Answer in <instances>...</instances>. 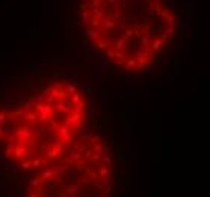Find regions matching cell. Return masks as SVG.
<instances>
[{
    "mask_svg": "<svg viewBox=\"0 0 210 197\" xmlns=\"http://www.w3.org/2000/svg\"><path fill=\"white\" fill-rule=\"evenodd\" d=\"M80 23L97 52L124 71L154 67L177 30L168 0H83Z\"/></svg>",
    "mask_w": 210,
    "mask_h": 197,
    "instance_id": "6da1fadb",
    "label": "cell"
},
{
    "mask_svg": "<svg viewBox=\"0 0 210 197\" xmlns=\"http://www.w3.org/2000/svg\"><path fill=\"white\" fill-rule=\"evenodd\" d=\"M88 102L73 82L50 83L18 106L0 111L5 156L23 171H38L82 135Z\"/></svg>",
    "mask_w": 210,
    "mask_h": 197,
    "instance_id": "7a4b0ae2",
    "label": "cell"
},
{
    "mask_svg": "<svg viewBox=\"0 0 210 197\" xmlns=\"http://www.w3.org/2000/svg\"><path fill=\"white\" fill-rule=\"evenodd\" d=\"M112 178L106 142L97 135L82 133L58 158L35 171L29 190L38 197L104 196Z\"/></svg>",
    "mask_w": 210,
    "mask_h": 197,
    "instance_id": "3957f363",
    "label": "cell"
}]
</instances>
